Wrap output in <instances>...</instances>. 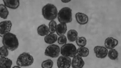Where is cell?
Returning <instances> with one entry per match:
<instances>
[{
	"mask_svg": "<svg viewBox=\"0 0 121 68\" xmlns=\"http://www.w3.org/2000/svg\"><path fill=\"white\" fill-rule=\"evenodd\" d=\"M67 30L66 24L59 23L57 25L56 32V34L59 36L64 35Z\"/></svg>",
	"mask_w": 121,
	"mask_h": 68,
	"instance_id": "15",
	"label": "cell"
},
{
	"mask_svg": "<svg viewBox=\"0 0 121 68\" xmlns=\"http://www.w3.org/2000/svg\"><path fill=\"white\" fill-rule=\"evenodd\" d=\"M71 1V0H61V1L63 3H69Z\"/></svg>",
	"mask_w": 121,
	"mask_h": 68,
	"instance_id": "27",
	"label": "cell"
},
{
	"mask_svg": "<svg viewBox=\"0 0 121 68\" xmlns=\"http://www.w3.org/2000/svg\"><path fill=\"white\" fill-rule=\"evenodd\" d=\"M118 41L116 39L112 37L107 38L104 41L105 47L107 49L114 48L118 44Z\"/></svg>",
	"mask_w": 121,
	"mask_h": 68,
	"instance_id": "11",
	"label": "cell"
},
{
	"mask_svg": "<svg viewBox=\"0 0 121 68\" xmlns=\"http://www.w3.org/2000/svg\"><path fill=\"white\" fill-rule=\"evenodd\" d=\"M57 35L56 34L49 33L45 36L44 38V42L49 45L54 44L57 41Z\"/></svg>",
	"mask_w": 121,
	"mask_h": 68,
	"instance_id": "14",
	"label": "cell"
},
{
	"mask_svg": "<svg viewBox=\"0 0 121 68\" xmlns=\"http://www.w3.org/2000/svg\"><path fill=\"white\" fill-rule=\"evenodd\" d=\"M75 17L77 22L81 25H84L87 23L89 18L85 14L81 12H77L75 14Z\"/></svg>",
	"mask_w": 121,
	"mask_h": 68,
	"instance_id": "12",
	"label": "cell"
},
{
	"mask_svg": "<svg viewBox=\"0 0 121 68\" xmlns=\"http://www.w3.org/2000/svg\"><path fill=\"white\" fill-rule=\"evenodd\" d=\"M57 25V23L55 20L50 21L48 26L49 33H54L56 32Z\"/></svg>",
	"mask_w": 121,
	"mask_h": 68,
	"instance_id": "22",
	"label": "cell"
},
{
	"mask_svg": "<svg viewBox=\"0 0 121 68\" xmlns=\"http://www.w3.org/2000/svg\"><path fill=\"white\" fill-rule=\"evenodd\" d=\"M77 45L80 47H85L87 43V40L83 37H78L75 41Z\"/></svg>",
	"mask_w": 121,
	"mask_h": 68,
	"instance_id": "24",
	"label": "cell"
},
{
	"mask_svg": "<svg viewBox=\"0 0 121 68\" xmlns=\"http://www.w3.org/2000/svg\"><path fill=\"white\" fill-rule=\"evenodd\" d=\"M9 14L7 8L4 4H0V17L3 19L7 18Z\"/></svg>",
	"mask_w": 121,
	"mask_h": 68,
	"instance_id": "20",
	"label": "cell"
},
{
	"mask_svg": "<svg viewBox=\"0 0 121 68\" xmlns=\"http://www.w3.org/2000/svg\"><path fill=\"white\" fill-rule=\"evenodd\" d=\"M12 68H21V67L17 65L14 66Z\"/></svg>",
	"mask_w": 121,
	"mask_h": 68,
	"instance_id": "28",
	"label": "cell"
},
{
	"mask_svg": "<svg viewBox=\"0 0 121 68\" xmlns=\"http://www.w3.org/2000/svg\"><path fill=\"white\" fill-rule=\"evenodd\" d=\"M85 62L82 57L76 55L71 60V66L72 68H82Z\"/></svg>",
	"mask_w": 121,
	"mask_h": 68,
	"instance_id": "10",
	"label": "cell"
},
{
	"mask_svg": "<svg viewBox=\"0 0 121 68\" xmlns=\"http://www.w3.org/2000/svg\"><path fill=\"white\" fill-rule=\"evenodd\" d=\"M94 51L96 57L101 59L107 56L108 51L105 47L99 46H95L94 48Z\"/></svg>",
	"mask_w": 121,
	"mask_h": 68,
	"instance_id": "9",
	"label": "cell"
},
{
	"mask_svg": "<svg viewBox=\"0 0 121 68\" xmlns=\"http://www.w3.org/2000/svg\"><path fill=\"white\" fill-rule=\"evenodd\" d=\"M78 33L75 30L71 29L67 32V38L68 40L70 42L75 41L78 37Z\"/></svg>",
	"mask_w": 121,
	"mask_h": 68,
	"instance_id": "18",
	"label": "cell"
},
{
	"mask_svg": "<svg viewBox=\"0 0 121 68\" xmlns=\"http://www.w3.org/2000/svg\"><path fill=\"white\" fill-rule=\"evenodd\" d=\"M2 42L3 46L11 51L16 50L19 45V41L16 36L11 32L2 37Z\"/></svg>",
	"mask_w": 121,
	"mask_h": 68,
	"instance_id": "1",
	"label": "cell"
},
{
	"mask_svg": "<svg viewBox=\"0 0 121 68\" xmlns=\"http://www.w3.org/2000/svg\"><path fill=\"white\" fill-rule=\"evenodd\" d=\"M70 58L61 55L59 57L57 61L58 68H69L71 66Z\"/></svg>",
	"mask_w": 121,
	"mask_h": 68,
	"instance_id": "8",
	"label": "cell"
},
{
	"mask_svg": "<svg viewBox=\"0 0 121 68\" xmlns=\"http://www.w3.org/2000/svg\"><path fill=\"white\" fill-rule=\"evenodd\" d=\"M57 18L59 23L66 24L71 22L72 20V9L67 7H63L58 12Z\"/></svg>",
	"mask_w": 121,
	"mask_h": 68,
	"instance_id": "3",
	"label": "cell"
},
{
	"mask_svg": "<svg viewBox=\"0 0 121 68\" xmlns=\"http://www.w3.org/2000/svg\"><path fill=\"white\" fill-rule=\"evenodd\" d=\"M89 50L87 47H80L77 49V54L81 57H86L89 54Z\"/></svg>",
	"mask_w": 121,
	"mask_h": 68,
	"instance_id": "19",
	"label": "cell"
},
{
	"mask_svg": "<svg viewBox=\"0 0 121 68\" xmlns=\"http://www.w3.org/2000/svg\"><path fill=\"white\" fill-rule=\"evenodd\" d=\"M107 55L110 60H115L118 58L119 54L117 51L113 48L110 49L108 51Z\"/></svg>",
	"mask_w": 121,
	"mask_h": 68,
	"instance_id": "21",
	"label": "cell"
},
{
	"mask_svg": "<svg viewBox=\"0 0 121 68\" xmlns=\"http://www.w3.org/2000/svg\"><path fill=\"white\" fill-rule=\"evenodd\" d=\"M34 59L30 53L24 52L20 54L17 57L16 61L17 65L21 67H28L33 63Z\"/></svg>",
	"mask_w": 121,
	"mask_h": 68,
	"instance_id": "4",
	"label": "cell"
},
{
	"mask_svg": "<svg viewBox=\"0 0 121 68\" xmlns=\"http://www.w3.org/2000/svg\"><path fill=\"white\" fill-rule=\"evenodd\" d=\"M58 12L56 6L50 3L44 5L41 10L43 18L50 21L54 20L57 18Z\"/></svg>",
	"mask_w": 121,
	"mask_h": 68,
	"instance_id": "2",
	"label": "cell"
},
{
	"mask_svg": "<svg viewBox=\"0 0 121 68\" xmlns=\"http://www.w3.org/2000/svg\"><path fill=\"white\" fill-rule=\"evenodd\" d=\"M37 32L39 36H45L49 33L48 26L44 24L40 25L37 28Z\"/></svg>",
	"mask_w": 121,
	"mask_h": 68,
	"instance_id": "16",
	"label": "cell"
},
{
	"mask_svg": "<svg viewBox=\"0 0 121 68\" xmlns=\"http://www.w3.org/2000/svg\"><path fill=\"white\" fill-rule=\"evenodd\" d=\"M12 60L7 57L0 58V68H11Z\"/></svg>",
	"mask_w": 121,
	"mask_h": 68,
	"instance_id": "17",
	"label": "cell"
},
{
	"mask_svg": "<svg viewBox=\"0 0 121 68\" xmlns=\"http://www.w3.org/2000/svg\"><path fill=\"white\" fill-rule=\"evenodd\" d=\"M67 37L64 35L58 37L57 41L59 44L63 45L67 43Z\"/></svg>",
	"mask_w": 121,
	"mask_h": 68,
	"instance_id": "26",
	"label": "cell"
},
{
	"mask_svg": "<svg viewBox=\"0 0 121 68\" xmlns=\"http://www.w3.org/2000/svg\"><path fill=\"white\" fill-rule=\"evenodd\" d=\"M60 53V47L57 45L54 44L49 45L46 47L44 54L47 56L54 58L58 57Z\"/></svg>",
	"mask_w": 121,
	"mask_h": 68,
	"instance_id": "6",
	"label": "cell"
},
{
	"mask_svg": "<svg viewBox=\"0 0 121 68\" xmlns=\"http://www.w3.org/2000/svg\"><path fill=\"white\" fill-rule=\"evenodd\" d=\"M53 64V62L52 60L48 59L42 62L41 67L42 68H52Z\"/></svg>",
	"mask_w": 121,
	"mask_h": 68,
	"instance_id": "23",
	"label": "cell"
},
{
	"mask_svg": "<svg viewBox=\"0 0 121 68\" xmlns=\"http://www.w3.org/2000/svg\"><path fill=\"white\" fill-rule=\"evenodd\" d=\"M9 54V50L3 46L0 47V58L7 57Z\"/></svg>",
	"mask_w": 121,
	"mask_h": 68,
	"instance_id": "25",
	"label": "cell"
},
{
	"mask_svg": "<svg viewBox=\"0 0 121 68\" xmlns=\"http://www.w3.org/2000/svg\"><path fill=\"white\" fill-rule=\"evenodd\" d=\"M60 53L62 55L73 58L77 54V49L74 44L66 43L60 48Z\"/></svg>",
	"mask_w": 121,
	"mask_h": 68,
	"instance_id": "5",
	"label": "cell"
},
{
	"mask_svg": "<svg viewBox=\"0 0 121 68\" xmlns=\"http://www.w3.org/2000/svg\"><path fill=\"white\" fill-rule=\"evenodd\" d=\"M4 5L7 8L15 9L17 8L20 4L19 0H3Z\"/></svg>",
	"mask_w": 121,
	"mask_h": 68,
	"instance_id": "13",
	"label": "cell"
},
{
	"mask_svg": "<svg viewBox=\"0 0 121 68\" xmlns=\"http://www.w3.org/2000/svg\"><path fill=\"white\" fill-rule=\"evenodd\" d=\"M12 23L10 20H5L0 22V36L2 37L10 32Z\"/></svg>",
	"mask_w": 121,
	"mask_h": 68,
	"instance_id": "7",
	"label": "cell"
}]
</instances>
